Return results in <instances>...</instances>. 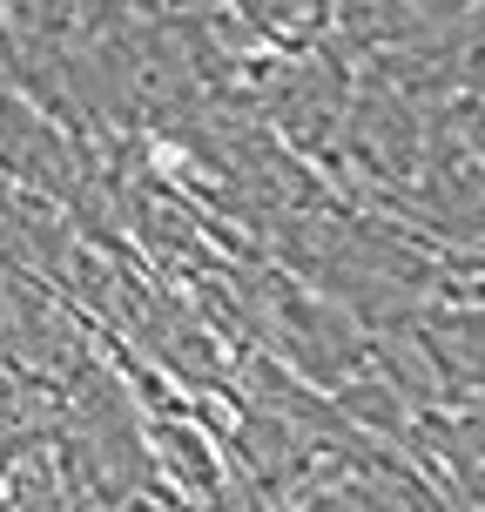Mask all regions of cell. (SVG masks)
I'll list each match as a JSON object with an SVG mask.
<instances>
[{
	"mask_svg": "<svg viewBox=\"0 0 485 512\" xmlns=\"http://www.w3.org/2000/svg\"><path fill=\"white\" fill-rule=\"evenodd\" d=\"M324 0H243V14L256 27H270V34H290V27H304Z\"/></svg>",
	"mask_w": 485,
	"mask_h": 512,
	"instance_id": "obj_1",
	"label": "cell"
}]
</instances>
